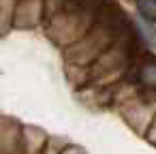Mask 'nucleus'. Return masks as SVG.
<instances>
[{"instance_id": "1", "label": "nucleus", "mask_w": 156, "mask_h": 154, "mask_svg": "<svg viewBox=\"0 0 156 154\" xmlns=\"http://www.w3.org/2000/svg\"><path fill=\"white\" fill-rule=\"evenodd\" d=\"M137 9L145 22H156V0H137Z\"/></svg>"}]
</instances>
